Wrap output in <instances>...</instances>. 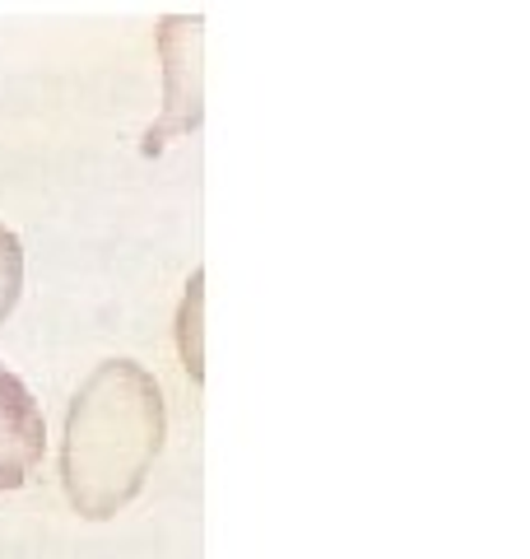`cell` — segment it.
I'll use <instances>...</instances> for the list:
<instances>
[{"label":"cell","instance_id":"2","mask_svg":"<svg viewBox=\"0 0 530 559\" xmlns=\"http://www.w3.org/2000/svg\"><path fill=\"white\" fill-rule=\"evenodd\" d=\"M47 452V425L24 378L0 364V489H20Z\"/></svg>","mask_w":530,"mask_h":559},{"label":"cell","instance_id":"3","mask_svg":"<svg viewBox=\"0 0 530 559\" xmlns=\"http://www.w3.org/2000/svg\"><path fill=\"white\" fill-rule=\"evenodd\" d=\"M20 289H24V242L0 224V322L20 304Z\"/></svg>","mask_w":530,"mask_h":559},{"label":"cell","instance_id":"1","mask_svg":"<svg viewBox=\"0 0 530 559\" xmlns=\"http://www.w3.org/2000/svg\"><path fill=\"white\" fill-rule=\"evenodd\" d=\"M168 411L158 382L131 359L98 364L70 401L61 433V485L70 509L108 522L140 495L164 452Z\"/></svg>","mask_w":530,"mask_h":559}]
</instances>
